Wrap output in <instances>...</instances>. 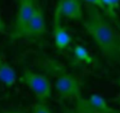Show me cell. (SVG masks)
<instances>
[{
    "instance_id": "1",
    "label": "cell",
    "mask_w": 120,
    "mask_h": 113,
    "mask_svg": "<svg viewBox=\"0 0 120 113\" xmlns=\"http://www.w3.org/2000/svg\"><path fill=\"white\" fill-rule=\"evenodd\" d=\"M81 24L101 53L109 62L120 65V32L107 19L105 13L94 5L85 4Z\"/></svg>"
},
{
    "instance_id": "2",
    "label": "cell",
    "mask_w": 120,
    "mask_h": 113,
    "mask_svg": "<svg viewBox=\"0 0 120 113\" xmlns=\"http://www.w3.org/2000/svg\"><path fill=\"white\" fill-rule=\"evenodd\" d=\"M19 82L25 84L34 94L37 101H47L52 96V85L45 75L26 69L19 78Z\"/></svg>"
},
{
    "instance_id": "3",
    "label": "cell",
    "mask_w": 120,
    "mask_h": 113,
    "mask_svg": "<svg viewBox=\"0 0 120 113\" xmlns=\"http://www.w3.org/2000/svg\"><path fill=\"white\" fill-rule=\"evenodd\" d=\"M73 110L77 113H120V110L109 106L99 94H91L86 98L81 96L75 99Z\"/></svg>"
},
{
    "instance_id": "4",
    "label": "cell",
    "mask_w": 120,
    "mask_h": 113,
    "mask_svg": "<svg viewBox=\"0 0 120 113\" xmlns=\"http://www.w3.org/2000/svg\"><path fill=\"white\" fill-rule=\"evenodd\" d=\"M61 100H75L82 96L81 84L77 77L65 72H60L54 84Z\"/></svg>"
},
{
    "instance_id": "5",
    "label": "cell",
    "mask_w": 120,
    "mask_h": 113,
    "mask_svg": "<svg viewBox=\"0 0 120 113\" xmlns=\"http://www.w3.org/2000/svg\"><path fill=\"white\" fill-rule=\"evenodd\" d=\"M37 5L36 0H17L15 18H14L13 29L10 33L11 41H17L21 30L28 23L31 15L33 14L35 7Z\"/></svg>"
},
{
    "instance_id": "6",
    "label": "cell",
    "mask_w": 120,
    "mask_h": 113,
    "mask_svg": "<svg viewBox=\"0 0 120 113\" xmlns=\"http://www.w3.org/2000/svg\"><path fill=\"white\" fill-rule=\"evenodd\" d=\"M46 32H47V24H46L45 13H44L41 5L37 4L30 19L26 24L23 29L21 30L18 40L41 37Z\"/></svg>"
},
{
    "instance_id": "7",
    "label": "cell",
    "mask_w": 120,
    "mask_h": 113,
    "mask_svg": "<svg viewBox=\"0 0 120 113\" xmlns=\"http://www.w3.org/2000/svg\"><path fill=\"white\" fill-rule=\"evenodd\" d=\"M62 18L73 21H82L84 18V9L82 0H57L55 5Z\"/></svg>"
},
{
    "instance_id": "8",
    "label": "cell",
    "mask_w": 120,
    "mask_h": 113,
    "mask_svg": "<svg viewBox=\"0 0 120 113\" xmlns=\"http://www.w3.org/2000/svg\"><path fill=\"white\" fill-rule=\"evenodd\" d=\"M52 34L53 40H54V45L59 50H65L72 42L70 33L62 25V16L56 8L54 9V14H53Z\"/></svg>"
},
{
    "instance_id": "9",
    "label": "cell",
    "mask_w": 120,
    "mask_h": 113,
    "mask_svg": "<svg viewBox=\"0 0 120 113\" xmlns=\"http://www.w3.org/2000/svg\"><path fill=\"white\" fill-rule=\"evenodd\" d=\"M18 80L16 70L7 62L1 61L0 63V82L7 88H12Z\"/></svg>"
},
{
    "instance_id": "10",
    "label": "cell",
    "mask_w": 120,
    "mask_h": 113,
    "mask_svg": "<svg viewBox=\"0 0 120 113\" xmlns=\"http://www.w3.org/2000/svg\"><path fill=\"white\" fill-rule=\"evenodd\" d=\"M73 56H75V60L82 62V63L91 64L94 62V59L91 54L89 53V51L84 46L80 45V44H77L73 47Z\"/></svg>"
},
{
    "instance_id": "11",
    "label": "cell",
    "mask_w": 120,
    "mask_h": 113,
    "mask_svg": "<svg viewBox=\"0 0 120 113\" xmlns=\"http://www.w3.org/2000/svg\"><path fill=\"white\" fill-rule=\"evenodd\" d=\"M104 5L105 15L111 17L114 20H117V10L120 9V0H102Z\"/></svg>"
},
{
    "instance_id": "12",
    "label": "cell",
    "mask_w": 120,
    "mask_h": 113,
    "mask_svg": "<svg viewBox=\"0 0 120 113\" xmlns=\"http://www.w3.org/2000/svg\"><path fill=\"white\" fill-rule=\"evenodd\" d=\"M31 113H53L46 101H37L32 107Z\"/></svg>"
},
{
    "instance_id": "13",
    "label": "cell",
    "mask_w": 120,
    "mask_h": 113,
    "mask_svg": "<svg viewBox=\"0 0 120 113\" xmlns=\"http://www.w3.org/2000/svg\"><path fill=\"white\" fill-rule=\"evenodd\" d=\"M82 1L85 2V4H90V5H94V7L98 8V9H100L103 13H105L104 5L102 3V0H82Z\"/></svg>"
},
{
    "instance_id": "14",
    "label": "cell",
    "mask_w": 120,
    "mask_h": 113,
    "mask_svg": "<svg viewBox=\"0 0 120 113\" xmlns=\"http://www.w3.org/2000/svg\"><path fill=\"white\" fill-rule=\"evenodd\" d=\"M5 31H7V25H5L3 18L0 15V33H5Z\"/></svg>"
},
{
    "instance_id": "15",
    "label": "cell",
    "mask_w": 120,
    "mask_h": 113,
    "mask_svg": "<svg viewBox=\"0 0 120 113\" xmlns=\"http://www.w3.org/2000/svg\"><path fill=\"white\" fill-rule=\"evenodd\" d=\"M1 113H27L26 110H20V109H17V110H10V111H3Z\"/></svg>"
},
{
    "instance_id": "16",
    "label": "cell",
    "mask_w": 120,
    "mask_h": 113,
    "mask_svg": "<svg viewBox=\"0 0 120 113\" xmlns=\"http://www.w3.org/2000/svg\"><path fill=\"white\" fill-rule=\"evenodd\" d=\"M63 113H77L73 109H68V108H65L64 109V112Z\"/></svg>"
},
{
    "instance_id": "17",
    "label": "cell",
    "mask_w": 120,
    "mask_h": 113,
    "mask_svg": "<svg viewBox=\"0 0 120 113\" xmlns=\"http://www.w3.org/2000/svg\"><path fill=\"white\" fill-rule=\"evenodd\" d=\"M118 100H119V102H120V94H119V97H118Z\"/></svg>"
},
{
    "instance_id": "18",
    "label": "cell",
    "mask_w": 120,
    "mask_h": 113,
    "mask_svg": "<svg viewBox=\"0 0 120 113\" xmlns=\"http://www.w3.org/2000/svg\"><path fill=\"white\" fill-rule=\"evenodd\" d=\"M1 61H2V60H1V58H0V63H1Z\"/></svg>"
},
{
    "instance_id": "19",
    "label": "cell",
    "mask_w": 120,
    "mask_h": 113,
    "mask_svg": "<svg viewBox=\"0 0 120 113\" xmlns=\"http://www.w3.org/2000/svg\"><path fill=\"white\" fill-rule=\"evenodd\" d=\"M119 85H120V81H119Z\"/></svg>"
}]
</instances>
